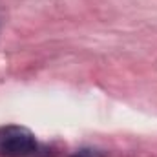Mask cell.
I'll list each match as a JSON object with an SVG mask.
<instances>
[{
	"label": "cell",
	"instance_id": "cell-2",
	"mask_svg": "<svg viewBox=\"0 0 157 157\" xmlns=\"http://www.w3.org/2000/svg\"><path fill=\"white\" fill-rule=\"evenodd\" d=\"M70 157H106V154L97 148H80L77 152H73Z\"/></svg>",
	"mask_w": 157,
	"mask_h": 157
},
{
	"label": "cell",
	"instance_id": "cell-1",
	"mask_svg": "<svg viewBox=\"0 0 157 157\" xmlns=\"http://www.w3.org/2000/svg\"><path fill=\"white\" fill-rule=\"evenodd\" d=\"M57 150L40 143L31 130L18 124L0 126V157H55Z\"/></svg>",
	"mask_w": 157,
	"mask_h": 157
},
{
	"label": "cell",
	"instance_id": "cell-3",
	"mask_svg": "<svg viewBox=\"0 0 157 157\" xmlns=\"http://www.w3.org/2000/svg\"><path fill=\"white\" fill-rule=\"evenodd\" d=\"M0 24H2V20H0Z\"/></svg>",
	"mask_w": 157,
	"mask_h": 157
}]
</instances>
